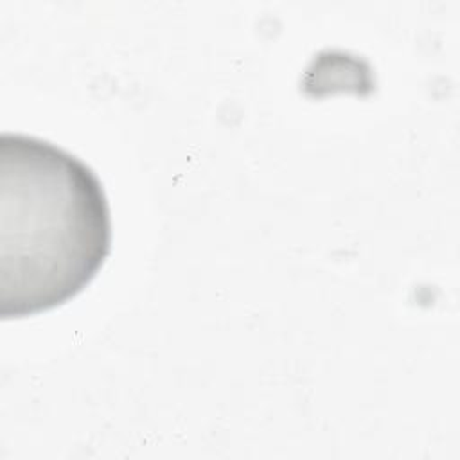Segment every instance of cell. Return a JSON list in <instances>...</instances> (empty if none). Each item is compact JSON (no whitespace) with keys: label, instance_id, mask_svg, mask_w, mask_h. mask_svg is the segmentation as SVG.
I'll list each match as a JSON object with an SVG mask.
<instances>
[{"label":"cell","instance_id":"cell-1","mask_svg":"<svg viewBox=\"0 0 460 460\" xmlns=\"http://www.w3.org/2000/svg\"><path fill=\"white\" fill-rule=\"evenodd\" d=\"M111 250L102 181L70 151L22 133L0 137V316L63 305Z\"/></svg>","mask_w":460,"mask_h":460}]
</instances>
